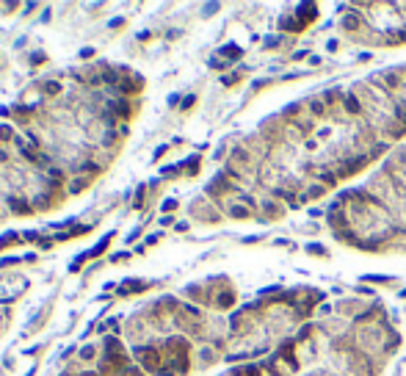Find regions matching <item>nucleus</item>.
Segmentation results:
<instances>
[{"label": "nucleus", "mask_w": 406, "mask_h": 376, "mask_svg": "<svg viewBox=\"0 0 406 376\" xmlns=\"http://www.w3.org/2000/svg\"><path fill=\"white\" fill-rule=\"evenodd\" d=\"M204 191H207V197H210V199H215V202H218L221 197H229V194H240V188H238V183H232V180H229L227 174L221 172V174H215V177L210 180Z\"/></svg>", "instance_id": "obj_1"}, {"label": "nucleus", "mask_w": 406, "mask_h": 376, "mask_svg": "<svg viewBox=\"0 0 406 376\" xmlns=\"http://www.w3.org/2000/svg\"><path fill=\"white\" fill-rule=\"evenodd\" d=\"M299 343H296V338H282L279 349H276V357H279V363L287 365V371L290 374H296V371L301 368V360H299Z\"/></svg>", "instance_id": "obj_2"}, {"label": "nucleus", "mask_w": 406, "mask_h": 376, "mask_svg": "<svg viewBox=\"0 0 406 376\" xmlns=\"http://www.w3.org/2000/svg\"><path fill=\"white\" fill-rule=\"evenodd\" d=\"M340 111L346 116H351V119H365V116L371 114V108L365 105L362 100H359L354 91H346V97H343V105H340Z\"/></svg>", "instance_id": "obj_3"}, {"label": "nucleus", "mask_w": 406, "mask_h": 376, "mask_svg": "<svg viewBox=\"0 0 406 376\" xmlns=\"http://www.w3.org/2000/svg\"><path fill=\"white\" fill-rule=\"evenodd\" d=\"M379 75H382V83L387 86V89L393 91L395 97H401V91H404V97H406V78H404V72H401V66H393V69H382Z\"/></svg>", "instance_id": "obj_4"}, {"label": "nucleus", "mask_w": 406, "mask_h": 376, "mask_svg": "<svg viewBox=\"0 0 406 376\" xmlns=\"http://www.w3.org/2000/svg\"><path fill=\"white\" fill-rule=\"evenodd\" d=\"M326 224L335 233H343V230H351L354 227V221L351 216H348V210H326Z\"/></svg>", "instance_id": "obj_5"}, {"label": "nucleus", "mask_w": 406, "mask_h": 376, "mask_svg": "<svg viewBox=\"0 0 406 376\" xmlns=\"http://www.w3.org/2000/svg\"><path fill=\"white\" fill-rule=\"evenodd\" d=\"M191 213H197V219L199 221H207V224H215V221H221V213L213 208V205H207V202H194L191 205Z\"/></svg>", "instance_id": "obj_6"}, {"label": "nucleus", "mask_w": 406, "mask_h": 376, "mask_svg": "<svg viewBox=\"0 0 406 376\" xmlns=\"http://www.w3.org/2000/svg\"><path fill=\"white\" fill-rule=\"evenodd\" d=\"M260 210L265 213V221H276V219L285 216V205L276 202V199H271V197H265L263 202H260Z\"/></svg>", "instance_id": "obj_7"}, {"label": "nucleus", "mask_w": 406, "mask_h": 376, "mask_svg": "<svg viewBox=\"0 0 406 376\" xmlns=\"http://www.w3.org/2000/svg\"><path fill=\"white\" fill-rule=\"evenodd\" d=\"M365 307H368L365 302H357V299H346V302H340V305H337V316H346V318H351V321H354V318H357L359 313L365 310Z\"/></svg>", "instance_id": "obj_8"}, {"label": "nucleus", "mask_w": 406, "mask_h": 376, "mask_svg": "<svg viewBox=\"0 0 406 376\" xmlns=\"http://www.w3.org/2000/svg\"><path fill=\"white\" fill-rule=\"evenodd\" d=\"M343 97H346V89H340V86H332V89H326V91L321 94V100L326 102L329 111H335V108L343 105Z\"/></svg>", "instance_id": "obj_9"}, {"label": "nucleus", "mask_w": 406, "mask_h": 376, "mask_svg": "<svg viewBox=\"0 0 406 376\" xmlns=\"http://www.w3.org/2000/svg\"><path fill=\"white\" fill-rule=\"evenodd\" d=\"M304 105H307V114H310L312 119H326L329 116V108H326V102H323L321 97H310Z\"/></svg>", "instance_id": "obj_10"}, {"label": "nucleus", "mask_w": 406, "mask_h": 376, "mask_svg": "<svg viewBox=\"0 0 406 376\" xmlns=\"http://www.w3.org/2000/svg\"><path fill=\"white\" fill-rule=\"evenodd\" d=\"M213 305L218 307V310H229V307L235 305V291H232L229 285H224V288H221V291L213 296Z\"/></svg>", "instance_id": "obj_11"}, {"label": "nucleus", "mask_w": 406, "mask_h": 376, "mask_svg": "<svg viewBox=\"0 0 406 376\" xmlns=\"http://www.w3.org/2000/svg\"><path fill=\"white\" fill-rule=\"evenodd\" d=\"M340 28L348 30V33H359V30L365 28V17L357 14V11H351V14H346V17L340 19Z\"/></svg>", "instance_id": "obj_12"}, {"label": "nucleus", "mask_w": 406, "mask_h": 376, "mask_svg": "<svg viewBox=\"0 0 406 376\" xmlns=\"http://www.w3.org/2000/svg\"><path fill=\"white\" fill-rule=\"evenodd\" d=\"M296 19L304 22V25L315 22V19H318V6H315V3H301V6H296Z\"/></svg>", "instance_id": "obj_13"}, {"label": "nucleus", "mask_w": 406, "mask_h": 376, "mask_svg": "<svg viewBox=\"0 0 406 376\" xmlns=\"http://www.w3.org/2000/svg\"><path fill=\"white\" fill-rule=\"evenodd\" d=\"M326 185L323 183H318V180H312V183H307V188H304V194H301V199L304 202H312V199H321V197H326Z\"/></svg>", "instance_id": "obj_14"}, {"label": "nucleus", "mask_w": 406, "mask_h": 376, "mask_svg": "<svg viewBox=\"0 0 406 376\" xmlns=\"http://www.w3.org/2000/svg\"><path fill=\"white\" fill-rule=\"evenodd\" d=\"M390 149H393V147H390V141H384V138H382L379 144H373V147L368 149V158H371V163L379 161V158H387V155H390Z\"/></svg>", "instance_id": "obj_15"}, {"label": "nucleus", "mask_w": 406, "mask_h": 376, "mask_svg": "<svg viewBox=\"0 0 406 376\" xmlns=\"http://www.w3.org/2000/svg\"><path fill=\"white\" fill-rule=\"evenodd\" d=\"M279 28H282V30H290V33H301L307 25L299 22V19H296V14H293V17H282V19H279Z\"/></svg>", "instance_id": "obj_16"}, {"label": "nucleus", "mask_w": 406, "mask_h": 376, "mask_svg": "<svg viewBox=\"0 0 406 376\" xmlns=\"http://www.w3.org/2000/svg\"><path fill=\"white\" fill-rule=\"evenodd\" d=\"M238 202L246 205L251 213H254V210H260V202H257V197H254V194H249V191H240V194H238Z\"/></svg>", "instance_id": "obj_17"}, {"label": "nucleus", "mask_w": 406, "mask_h": 376, "mask_svg": "<svg viewBox=\"0 0 406 376\" xmlns=\"http://www.w3.org/2000/svg\"><path fill=\"white\" fill-rule=\"evenodd\" d=\"M227 216H232V219H249L251 216V210L246 208V205H227Z\"/></svg>", "instance_id": "obj_18"}, {"label": "nucleus", "mask_w": 406, "mask_h": 376, "mask_svg": "<svg viewBox=\"0 0 406 376\" xmlns=\"http://www.w3.org/2000/svg\"><path fill=\"white\" fill-rule=\"evenodd\" d=\"M108 244H111V235H105V238H102V241H100V244H97V246H94V249H91V252H86V255H80V260H91V257H97V255H100V252H105V249H108Z\"/></svg>", "instance_id": "obj_19"}, {"label": "nucleus", "mask_w": 406, "mask_h": 376, "mask_svg": "<svg viewBox=\"0 0 406 376\" xmlns=\"http://www.w3.org/2000/svg\"><path fill=\"white\" fill-rule=\"evenodd\" d=\"M312 332H318V324H304L299 329V335H296V343H304L307 338H312Z\"/></svg>", "instance_id": "obj_20"}, {"label": "nucleus", "mask_w": 406, "mask_h": 376, "mask_svg": "<svg viewBox=\"0 0 406 376\" xmlns=\"http://www.w3.org/2000/svg\"><path fill=\"white\" fill-rule=\"evenodd\" d=\"M307 252H310V255H318V257H326L329 255V249L323 244H315V241H312V244H307Z\"/></svg>", "instance_id": "obj_21"}, {"label": "nucleus", "mask_w": 406, "mask_h": 376, "mask_svg": "<svg viewBox=\"0 0 406 376\" xmlns=\"http://www.w3.org/2000/svg\"><path fill=\"white\" fill-rule=\"evenodd\" d=\"M368 285H379V282H390V277H382V274H365L362 277Z\"/></svg>", "instance_id": "obj_22"}, {"label": "nucleus", "mask_w": 406, "mask_h": 376, "mask_svg": "<svg viewBox=\"0 0 406 376\" xmlns=\"http://www.w3.org/2000/svg\"><path fill=\"white\" fill-rule=\"evenodd\" d=\"M199 360H202L204 365L215 363V352H213V349H202V352H199Z\"/></svg>", "instance_id": "obj_23"}, {"label": "nucleus", "mask_w": 406, "mask_h": 376, "mask_svg": "<svg viewBox=\"0 0 406 376\" xmlns=\"http://www.w3.org/2000/svg\"><path fill=\"white\" fill-rule=\"evenodd\" d=\"M221 55H232V61H238V58H240V47L229 44V47H224V50H221Z\"/></svg>", "instance_id": "obj_24"}, {"label": "nucleus", "mask_w": 406, "mask_h": 376, "mask_svg": "<svg viewBox=\"0 0 406 376\" xmlns=\"http://www.w3.org/2000/svg\"><path fill=\"white\" fill-rule=\"evenodd\" d=\"M186 166H188V169H186V172H188V174H197V172H199V155H194V158H191V161H188V163H186Z\"/></svg>", "instance_id": "obj_25"}, {"label": "nucleus", "mask_w": 406, "mask_h": 376, "mask_svg": "<svg viewBox=\"0 0 406 376\" xmlns=\"http://www.w3.org/2000/svg\"><path fill=\"white\" fill-rule=\"evenodd\" d=\"M279 44H282V39H279V36H274V39L268 36V39H265V47H279Z\"/></svg>", "instance_id": "obj_26"}, {"label": "nucleus", "mask_w": 406, "mask_h": 376, "mask_svg": "<svg viewBox=\"0 0 406 376\" xmlns=\"http://www.w3.org/2000/svg\"><path fill=\"white\" fill-rule=\"evenodd\" d=\"M304 58H310L307 50H296V53H293V61H304Z\"/></svg>", "instance_id": "obj_27"}, {"label": "nucleus", "mask_w": 406, "mask_h": 376, "mask_svg": "<svg viewBox=\"0 0 406 376\" xmlns=\"http://www.w3.org/2000/svg\"><path fill=\"white\" fill-rule=\"evenodd\" d=\"M326 47H329V53H335V50H340V42H337V39H329Z\"/></svg>", "instance_id": "obj_28"}, {"label": "nucleus", "mask_w": 406, "mask_h": 376, "mask_svg": "<svg viewBox=\"0 0 406 376\" xmlns=\"http://www.w3.org/2000/svg\"><path fill=\"white\" fill-rule=\"evenodd\" d=\"M177 208V199H166V202H163V210H174Z\"/></svg>", "instance_id": "obj_29"}, {"label": "nucleus", "mask_w": 406, "mask_h": 376, "mask_svg": "<svg viewBox=\"0 0 406 376\" xmlns=\"http://www.w3.org/2000/svg\"><path fill=\"white\" fill-rule=\"evenodd\" d=\"M194 102H197V97H194V94H188V97H186V100H183V108H191V105H194Z\"/></svg>", "instance_id": "obj_30"}, {"label": "nucleus", "mask_w": 406, "mask_h": 376, "mask_svg": "<svg viewBox=\"0 0 406 376\" xmlns=\"http://www.w3.org/2000/svg\"><path fill=\"white\" fill-rule=\"evenodd\" d=\"M318 313H321V316H329V313H332V305H326V302H323V305H321V310H318Z\"/></svg>", "instance_id": "obj_31"}, {"label": "nucleus", "mask_w": 406, "mask_h": 376, "mask_svg": "<svg viewBox=\"0 0 406 376\" xmlns=\"http://www.w3.org/2000/svg\"><path fill=\"white\" fill-rule=\"evenodd\" d=\"M401 72H404V78H406V66H401Z\"/></svg>", "instance_id": "obj_32"}, {"label": "nucleus", "mask_w": 406, "mask_h": 376, "mask_svg": "<svg viewBox=\"0 0 406 376\" xmlns=\"http://www.w3.org/2000/svg\"><path fill=\"white\" fill-rule=\"evenodd\" d=\"M401 249H404V252H406V244H401Z\"/></svg>", "instance_id": "obj_33"}]
</instances>
